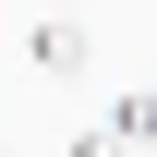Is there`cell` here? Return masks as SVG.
<instances>
[{"instance_id":"cell-3","label":"cell","mask_w":157,"mask_h":157,"mask_svg":"<svg viewBox=\"0 0 157 157\" xmlns=\"http://www.w3.org/2000/svg\"><path fill=\"white\" fill-rule=\"evenodd\" d=\"M60 157H133V145H121L109 121H97V133H73V145H60Z\"/></svg>"},{"instance_id":"cell-2","label":"cell","mask_w":157,"mask_h":157,"mask_svg":"<svg viewBox=\"0 0 157 157\" xmlns=\"http://www.w3.org/2000/svg\"><path fill=\"white\" fill-rule=\"evenodd\" d=\"M109 133H121V145H157V85H133V97H109Z\"/></svg>"},{"instance_id":"cell-1","label":"cell","mask_w":157,"mask_h":157,"mask_svg":"<svg viewBox=\"0 0 157 157\" xmlns=\"http://www.w3.org/2000/svg\"><path fill=\"white\" fill-rule=\"evenodd\" d=\"M24 60H36V73H85V24H24Z\"/></svg>"}]
</instances>
